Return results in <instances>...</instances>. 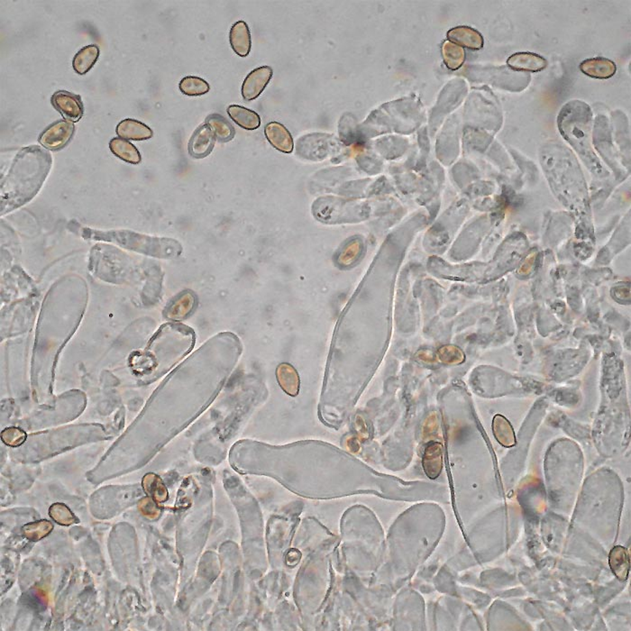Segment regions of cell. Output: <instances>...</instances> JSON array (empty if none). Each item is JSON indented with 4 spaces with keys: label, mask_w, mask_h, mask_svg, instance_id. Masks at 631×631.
Listing matches in <instances>:
<instances>
[{
    "label": "cell",
    "mask_w": 631,
    "mask_h": 631,
    "mask_svg": "<svg viewBox=\"0 0 631 631\" xmlns=\"http://www.w3.org/2000/svg\"><path fill=\"white\" fill-rule=\"evenodd\" d=\"M110 148L115 156L126 163L139 165L141 162L142 158L139 151L133 143L126 140L119 139V137L112 139L110 143Z\"/></svg>",
    "instance_id": "obj_17"
},
{
    "label": "cell",
    "mask_w": 631,
    "mask_h": 631,
    "mask_svg": "<svg viewBox=\"0 0 631 631\" xmlns=\"http://www.w3.org/2000/svg\"><path fill=\"white\" fill-rule=\"evenodd\" d=\"M226 111L237 125L246 130H255L260 128L261 117L257 112L238 105L229 106Z\"/></svg>",
    "instance_id": "obj_15"
},
{
    "label": "cell",
    "mask_w": 631,
    "mask_h": 631,
    "mask_svg": "<svg viewBox=\"0 0 631 631\" xmlns=\"http://www.w3.org/2000/svg\"><path fill=\"white\" fill-rule=\"evenodd\" d=\"M216 136L206 124L196 129L189 142V153L194 158H204L213 150Z\"/></svg>",
    "instance_id": "obj_6"
},
{
    "label": "cell",
    "mask_w": 631,
    "mask_h": 631,
    "mask_svg": "<svg viewBox=\"0 0 631 631\" xmlns=\"http://www.w3.org/2000/svg\"><path fill=\"white\" fill-rule=\"evenodd\" d=\"M51 165V154L45 149L37 145L22 149L2 180L1 214L29 202L44 184Z\"/></svg>",
    "instance_id": "obj_1"
},
{
    "label": "cell",
    "mask_w": 631,
    "mask_h": 631,
    "mask_svg": "<svg viewBox=\"0 0 631 631\" xmlns=\"http://www.w3.org/2000/svg\"><path fill=\"white\" fill-rule=\"evenodd\" d=\"M53 525L51 522L43 520L24 525L22 527L23 534L30 541H39L47 538L53 532Z\"/></svg>",
    "instance_id": "obj_22"
},
{
    "label": "cell",
    "mask_w": 631,
    "mask_h": 631,
    "mask_svg": "<svg viewBox=\"0 0 631 631\" xmlns=\"http://www.w3.org/2000/svg\"><path fill=\"white\" fill-rule=\"evenodd\" d=\"M27 436L24 430L19 427H8L3 430L1 440L7 446L16 447L21 446L27 440Z\"/></svg>",
    "instance_id": "obj_27"
},
{
    "label": "cell",
    "mask_w": 631,
    "mask_h": 631,
    "mask_svg": "<svg viewBox=\"0 0 631 631\" xmlns=\"http://www.w3.org/2000/svg\"><path fill=\"white\" fill-rule=\"evenodd\" d=\"M442 53H443L444 63L452 71L460 68L466 59L464 49L451 42L444 43L442 48Z\"/></svg>",
    "instance_id": "obj_20"
},
{
    "label": "cell",
    "mask_w": 631,
    "mask_h": 631,
    "mask_svg": "<svg viewBox=\"0 0 631 631\" xmlns=\"http://www.w3.org/2000/svg\"><path fill=\"white\" fill-rule=\"evenodd\" d=\"M442 467H443L442 444L440 443H430L425 450V454H424V471L430 479H436L440 476Z\"/></svg>",
    "instance_id": "obj_14"
},
{
    "label": "cell",
    "mask_w": 631,
    "mask_h": 631,
    "mask_svg": "<svg viewBox=\"0 0 631 631\" xmlns=\"http://www.w3.org/2000/svg\"><path fill=\"white\" fill-rule=\"evenodd\" d=\"M508 65L513 70L520 71H540L547 67V62L543 57L533 53H518L508 59Z\"/></svg>",
    "instance_id": "obj_11"
},
{
    "label": "cell",
    "mask_w": 631,
    "mask_h": 631,
    "mask_svg": "<svg viewBox=\"0 0 631 631\" xmlns=\"http://www.w3.org/2000/svg\"><path fill=\"white\" fill-rule=\"evenodd\" d=\"M265 134L268 142L278 151L285 154H291L294 151V145L291 134L281 123H269L265 126Z\"/></svg>",
    "instance_id": "obj_7"
},
{
    "label": "cell",
    "mask_w": 631,
    "mask_h": 631,
    "mask_svg": "<svg viewBox=\"0 0 631 631\" xmlns=\"http://www.w3.org/2000/svg\"><path fill=\"white\" fill-rule=\"evenodd\" d=\"M580 69L582 73L595 79L612 78L617 70L615 62L602 57L585 60L581 63Z\"/></svg>",
    "instance_id": "obj_10"
},
{
    "label": "cell",
    "mask_w": 631,
    "mask_h": 631,
    "mask_svg": "<svg viewBox=\"0 0 631 631\" xmlns=\"http://www.w3.org/2000/svg\"><path fill=\"white\" fill-rule=\"evenodd\" d=\"M117 136L121 139L143 141L153 137V130L143 123L134 119H125L117 128Z\"/></svg>",
    "instance_id": "obj_12"
},
{
    "label": "cell",
    "mask_w": 631,
    "mask_h": 631,
    "mask_svg": "<svg viewBox=\"0 0 631 631\" xmlns=\"http://www.w3.org/2000/svg\"><path fill=\"white\" fill-rule=\"evenodd\" d=\"M362 252V245L359 240H352L346 243L337 255V262L340 266L347 267L357 262Z\"/></svg>",
    "instance_id": "obj_25"
},
{
    "label": "cell",
    "mask_w": 631,
    "mask_h": 631,
    "mask_svg": "<svg viewBox=\"0 0 631 631\" xmlns=\"http://www.w3.org/2000/svg\"><path fill=\"white\" fill-rule=\"evenodd\" d=\"M51 104L70 122H78L84 114L82 97L69 91H59L51 96Z\"/></svg>",
    "instance_id": "obj_4"
},
{
    "label": "cell",
    "mask_w": 631,
    "mask_h": 631,
    "mask_svg": "<svg viewBox=\"0 0 631 631\" xmlns=\"http://www.w3.org/2000/svg\"><path fill=\"white\" fill-rule=\"evenodd\" d=\"M272 74H274V71L269 66H262V67L255 69V70L251 71L243 83L242 95L243 99L249 100V102L257 99L265 91L266 86L268 85Z\"/></svg>",
    "instance_id": "obj_5"
},
{
    "label": "cell",
    "mask_w": 631,
    "mask_h": 631,
    "mask_svg": "<svg viewBox=\"0 0 631 631\" xmlns=\"http://www.w3.org/2000/svg\"><path fill=\"white\" fill-rule=\"evenodd\" d=\"M82 232L86 239L116 243L128 250L163 259L178 257L182 252V245L171 238L149 237L128 230L105 232L84 228Z\"/></svg>",
    "instance_id": "obj_2"
},
{
    "label": "cell",
    "mask_w": 631,
    "mask_h": 631,
    "mask_svg": "<svg viewBox=\"0 0 631 631\" xmlns=\"http://www.w3.org/2000/svg\"><path fill=\"white\" fill-rule=\"evenodd\" d=\"M99 48L96 45H88L76 53L73 61L74 71L80 75H84L93 69L99 57Z\"/></svg>",
    "instance_id": "obj_16"
},
{
    "label": "cell",
    "mask_w": 631,
    "mask_h": 631,
    "mask_svg": "<svg viewBox=\"0 0 631 631\" xmlns=\"http://www.w3.org/2000/svg\"><path fill=\"white\" fill-rule=\"evenodd\" d=\"M194 305V295L191 291L183 292L169 306L166 311V317L171 320H182L191 313Z\"/></svg>",
    "instance_id": "obj_18"
},
{
    "label": "cell",
    "mask_w": 631,
    "mask_h": 631,
    "mask_svg": "<svg viewBox=\"0 0 631 631\" xmlns=\"http://www.w3.org/2000/svg\"><path fill=\"white\" fill-rule=\"evenodd\" d=\"M180 91L187 96H202L209 93L211 86L200 77L187 76L180 80Z\"/></svg>",
    "instance_id": "obj_21"
},
{
    "label": "cell",
    "mask_w": 631,
    "mask_h": 631,
    "mask_svg": "<svg viewBox=\"0 0 631 631\" xmlns=\"http://www.w3.org/2000/svg\"><path fill=\"white\" fill-rule=\"evenodd\" d=\"M449 42L472 50H480L484 47V38L478 31L468 27L453 28L447 33Z\"/></svg>",
    "instance_id": "obj_9"
},
{
    "label": "cell",
    "mask_w": 631,
    "mask_h": 631,
    "mask_svg": "<svg viewBox=\"0 0 631 631\" xmlns=\"http://www.w3.org/2000/svg\"><path fill=\"white\" fill-rule=\"evenodd\" d=\"M143 487L158 503H163L167 499V490L162 481L153 473H148L143 479Z\"/></svg>",
    "instance_id": "obj_23"
},
{
    "label": "cell",
    "mask_w": 631,
    "mask_h": 631,
    "mask_svg": "<svg viewBox=\"0 0 631 631\" xmlns=\"http://www.w3.org/2000/svg\"><path fill=\"white\" fill-rule=\"evenodd\" d=\"M49 516L61 526H71L79 523V519L73 514L70 508L63 503H54L49 509Z\"/></svg>",
    "instance_id": "obj_24"
},
{
    "label": "cell",
    "mask_w": 631,
    "mask_h": 631,
    "mask_svg": "<svg viewBox=\"0 0 631 631\" xmlns=\"http://www.w3.org/2000/svg\"><path fill=\"white\" fill-rule=\"evenodd\" d=\"M283 367L284 371H285L283 372V375L287 378H283V381H281V384H282L281 386H283L287 394L292 396L297 395L300 388V380L296 371H295L294 367L287 366V364Z\"/></svg>",
    "instance_id": "obj_26"
},
{
    "label": "cell",
    "mask_w": 631,
    "mask_h": 631,
    "mask_svg": "<svg viewBox=\"0 0 631 631\" xmlns=\"http://www.w3.org/2000/svg\"><path fill=\"white\" fill-rule=\"evenodd\" d=\"M610 569L621 581H627L630 568V553L626 547L616 546L609 556Z\"/></svg>",
    "instance_id": "obj_13"
},
{
    "label": "cell",
    "mask_w": 631,
    "mask_h": 631,
    "mask_svg": "<svg viewBox=\"0 0 631 631\" xmlns=\"http://www.w3.org/2000/svg\"><path fill=\"white\" fill-rule=\"evenodd\" d=\"M206 124L211 128L215 136H216V139L220 142L231 141L234 139L235 134H236L234 126L225 117L220 116L219 114H212L206 117Z\"/></svg>",
    "instance_id": "obj_19"
},
{
    "label": "cell",
    "mask_w": 631,
    "mask_h": 631,
    "mask_svg": "<svg viewBox=\"0 0 631 631\" xmlns=\"http://www.w3.org/2000/svg\"><path fill=\"white\" fill-rule=\"evenodd\" d=\"M75 126L73 122L67 120H60L49 126L41 134L39 142L48 150H60L68 145L73 139Z\"/></svg>",
    "instance_id": "obj_3"
},
{
    "label": "cell",
    "mask_w": 631,
    "mask_h": 631,
    "mask_svg": "<svg viewBox=\"0 0 631 631\" xmlns=\"http://www.w3.org/2000/svg\"><path fill=\"white\" fill-rule=\"evenodd\" d=\"M230 45L235 53L240 57L248 56L252 48L251 33L245 21L235 23L229 34Z\"/></svg>",
    "instance_id": "obj_8"
}]
</instances>
